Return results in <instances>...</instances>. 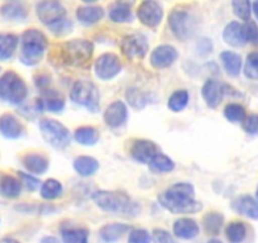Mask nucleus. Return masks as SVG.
I'll return each instance as SVG.
<instances>
[{"label":"nucleus","instance_id":"1","mask_svg":"<svg viewBox=\"0 0 258 243\" xmlns=\"http://www.w3.org/2000/svg\"><path fill=\"white\" fill-rule=\"evenodd\" d=\"M158 202L173 214H195L203 204L195 200V189L190 183H176L158 197Z\"/></svg>","mask_w":258,"mask_h":243},{"label":"nucleus","instance_id":"2","mask_svg":"<svg viewBox=\"0 0 258 243\" xmlns=\"http://www.w3.org/2000/svg\"><path fill=\"white\" fill-rule=\"evenodd\" d=\"M93 200L101 210L114 214L133 215L138 212L137 205L123 192L96 190L93 194Z\"/></svg>","mask_w":258,"mask_h":243},{"label":"nucleus","instance_id":"3","mask_svg":"<svg viewBox=\"0 0 258 243\" xmlns=\"http://www.w3.org/2000/svg\"><path fill=\"white\" fill-rule=\"evenodd\" d=\"M48 42L46 36L38 29H27L22 36V63L27 66H34L41 63Z\"/></svg>","mask_w":258,"mask_h":243},{"label":"nucleus","instance_id":"4","mask_svg":"<svg viewBox=\"0 0 258 243\" xmlns=\"http://www.w3.org/2000/svg\"><path fill=\"white\" fill-rule=\"evenodd\" d=\"M94 53V46L86 39H71L61 46L59 57L66 66L85 68L90 63Z\"/></svg>","mask_w":258,"mask_h":243},{"label":"nucleus","instance_id":"5","mask_svg":"<svg viewBox=\"0 0 258 243\" xmlns=\"http://www.w3.org/2000/svg\"><path fill=\"white\" fill-rule=\"evenodd\" d=\"M28 95V88L23 79L14 71H7L0 78V99L9 104L23 103Z\"/></svg>","mask_w":258,"mask_h":243},{"label":"nucleus","instance_id":"6","mask_svg":"<svg viewBox=\"0 0 258 243\" xmlns=\"http://www.w3.org/2000/svg\"><path fill=\"white\" fill-rule=\"evenodd\" d=\"M70 99L78 105L90 110L91 113H96L100 108V94H99L98 88L91 81H76L71 88Z\"/></svg>","mask_w":258,"mask_h":243},{"label":"nucleus","instance_id":"7","mask_svg":"<svg viewBox=\"0 0 258 243\" xmlns=\"http://www.w3.org/2000/svg\"><path fill=\"white\" fill-rule=\"evenodd\" d=\"M39 130L44 141L56 150H64L71 143L68 128L54 119H42L39 122Z\"/></svg>","mask_w":258,"mask_h":243},{"label":"nucleus","instance_id":"8","mask_svg":"<svg viewBox=\"0 0 258 243\" xmlns=\"http://www.w3.org/2000/svg\"><path fill=\"white\" fill-rule=\"evenodd\" d=\"M168 26L175 34L176 38L186 41L195 32V21L187 11L182 8H176L168 16Z\"/></svg>","mask_w":258,"mask_h":243},{"label":"nucleus","instance_id":"9","mask_svg":"<svg viewBox=\"0 0 258 243\" xmlns=\"http://www.w3.org/2000/svg\"><path fill=\"white\" fill-rule=\"evenodd\" d=\"M94 71L96 78L103 81L111 80L121 71V61L118 54L106 52L99 56L94 64Z\"/></svg>","mask_w":258,"mask_h":243},{"label":"nucleus","instance_id":"10","mask_svg":"<svg viewBox=\"0 0 258 243\" xmlns=\"http://www.w3.org/2000/svg\"><path fill=\"white\" fill-rule=\"evenodd\" d=\"M121 53L129 59H141L147 54L148 42L142 33L126 34L120 41Z\"/></svg>","mask_w":258,"mask_h":243},{"label":"nucleus","instance_id":"11","mask_svg":"<svg viewBox=\"0 0 258 243\" xmlns=\"http://www.w3.org/2000/svg\"><path fill=\"white\" fill-rule=\"evenodd\" d=\"M37 17L44 26L49 27L66 18V9L57 0H44L37 6Z\"/></svg>","mask_w":258,"mask_h":243},{"label":"nucleus","instance_id":"12","mask_svg":"<svg viewBox=\"0 0 258 243\" xmlns=\"http://www.w3.org/2000/svg\"><path fill=\"white\" fill-rule=\"evenodd\" d=\"M137 17L143 26L155 28L162 22L163 9L156 0H143L137 9Z\"/></svg>","mask_w":258,"mask_h":243},{"label":"nucleus","instance_id":"13","mask_svg":"<svg viewBox=\"0 0 258 243\" xmlns=\"http://www.w3.org/2000/svg\"><path fill=\"white\" fill-rule=\"evenodd\" d=\"M177 51L171 44H161V46L156 47L151 53V65L155 69H167L171 65L175 64L177 59Z\"/></svg>","mask_w":258,"mask_h":243},{"label":"nucleus","instance_id":"14","mask_svg":"<svg viewBox=\"0 0 258 243\" xmlns=\"http://www.w3.org/2000/svg\"><path fill=\"white\" fill-rule=\"evenodd\" d=\"M126 119H128V109L120 100L113 101L104 111V122L110 128L121 127L125 125Z\"/></svg>","mask_w":258,"mask_h":243},{"label":"nucleus","instance_id":"15","mask_svg":"<svg viewBox=\"0 0 258 243\" xmlns=\"http://www.w3.org/2000/svg\"><path fill=\"white\" fill-rule=\"evenodd\" d=\"M158 152L160 151L157 145L150 140H137L131 147V156L137 162L147 163V165Z\"/></svg>","mask_w":258,"mask_h":243},{"label":"nucleus","instance_id":"16","mask_svg":"<svg viewBox=\"0 0 258 243\" xmlns=\"http://www.w3.org/2000/svg\"><path fill=\"white\" fill-rule=\"evenodd\" d=\"M23 125L13 114L6 113L0 115V133L8 140H17L23 135Z\"/></svg>","mask_w":258,"mask_h":243},{"label":"nucleus","instance_id":"17","mask_svg":"<svg viewBox=\"0 0 258 243\" xmlns=\"http://www.w3.org/2000/svg\"><path fill=\"white\" fill-rule=\"evenodd\" d=\"M36 105L39 111L48 110L51 113H61L64 108V99L57 91L47 90L41 98L37 99Z\"/></svg>","mask_w":258,"mask_h":243},{"label":"nucleus","instance_id":"18","mask_svg":"<svg viewBox=\"0 0 258 243\" xmlns=\"http://www.w3.org/2000/svg\"><path fill=\"white\" fill-rule=\"evenodd\" d=\"M223 93H224V86L219 81L214 80V79H209V80L205 81L204 86L202 89L203 99L205 100L207 105L213 109L217 108L220 104Z\"/></svg>","mask_w":258,"mask_h":243},{"label":"nucleus","instance_id":"19","mask_svg":"<svg viewBox=\"0 0 258 243\" xmlns=\"http://www.w3.org/2000/svg\"><path fill=\"white\" fill-rule=\"evenodd\" d=\"M232 208L234 212L243 217L258 220V200L249 195H242V197L237 198L232 203Z\"/></svg>","mask_w":258,"mask_h":243},{"label":"nucleus","instance_id":"20","mask_svg":"<svg viewBox=\"0 0 258 243\" xmlns=\"http://www.w3.org/2000/svg\"><path fill=\"white\" fill-rule=\"evenodd\" d=\"M173 234L181 239H192L199 234V225L190 218H180L173 223Z\"/></svg>","mask_w":258,"mask_h":243},{"label":"nucleus","instance_id":"21","mask_svg":"<svg viewBox=\"0 0 258 243\" xmlns=\"http://www.w3.org/2000/svg\"><path fill=\"white\" fill-rule=\"evenodd\" d=\"M223 39L225 43L233 47H243L247 44L243 33V24H240L239 22H230L229 24H227L223 32Z\"/></svg>","mask_w":258,"mask_h":243},{"label":"nucleus","instance_id":"22","mask_svg":"<svg viewBox=\"0 0 258 243\" xmlns=\"http://www.w3.org/2000/svg\"><path fill=\"white\" fill-rule=\"evenodd\" d=\"M104 17V9L101 7H94L88 4L85 7H79L76 9V18L85 26H93L99 23Z\"/></svg>","mask_w":258,"mask_h":243},{"label":"nucleus","instance_id":"23","mask_svg":"<svg viewBox=\"0 0 258 243\" xmlns=\"http://www.w3.org/2000/svg\"><path fill=\"white\" fill-rule=\"evenodd\" d=\"M22 181L12 175H3L0 177V195L8 198V199H16L21 195Z\"/></svg>","mask_w":258,"mask_h":243},{"label":"nucleus","instance_id":"24","mask_svg":"<svg viewBox=\"0 0 258 243\" xmlns=\"http://www.w3.org/2000/svg\"><path fill=\"white\" fill-rule=\"evenodd\" d=\"M23 166L29 171L31 173H36V175H42L48 170V160L46 156L41 155V153H27L22 160Z\"/></svg>","mask_w":258,"mask_h":243},{"label":"nucleus","instance_id":"25","mask_svg":"<svg viewBox=\"0 0 258 243\" xmlns=\"http://www.w3.org/2000/svg\"><path fill=\"white\" fill-rule=\"evenodd\" d=\"M223 68L229 76H238L242 70V57L233 51H224L220 53Z\"/></svg>","mask_w":258,"mask_h":243},{"label":"nucleus","instance_id":"26","mask_svg":"<svg viewBox=\"0 0 258 243\" xmlns=\"http://www.w3.org/2000/svg\"><path fill=\"white\" fill-rule=\"evenodd\" d=\"M74 168L80 176L89 177L98 171L99 162L91 156H79L74 161Z\"/></svg>","mask_w":258,"mask_h":243},{"label":"nucleus","instance_id":"27","mask_svg":"<svg viewBox=\"0 0 258 243\" xmlns=\"http://www.w3.org/2000/svg\"><path fill=\"white\" fill-rule=\"evenodd\" d=\"M129 230H131V227L128 224H124V223H111V224L104 225L99 233H100V237L103 240H105V242H114V240L120 239Z\"/></svg>","mask_w":258,"mask_h":243},{"label":"nucleus","instance_id":"28","mask_svg":"<svg viewBox=\"0 0 258 243\" xmlns=\"http://www.w3.org/2000/svg\"><path fill=\"white\" fill-rule=\"evenodd\" d=\"M19 38L16 34L3 33L0 34V61H7L16 52Z\"/></svg>","mask_w":258,"mask_h":243},{"label":"nucleus","instance_id":"29","mask_svg":"<svg viewBox=\"0 0 258 243\" xmlns=\"http://www.w3.org/2000/svg\"><path fill=\"white\" fill-rule=\"evenodd\" d=\"M0 14L7 19V21H24L27 17V11L23 4L17 3L12 0L11 3L4 4L0 8Z\"/></svg>","mask_w":258,"mask_h":243},{"label":"nucleus","instance_id":"30","mask_svg":"<svg viewBox=\"0 0 258 243\" xmlns=\"http://www.w3.org/2000/svg\"><path fill=\"white\" fill-rule=\"evenodd\" d=\"M76 142L83 146H94L99 141V132L94 127L90 126H84L78 128L74 135Z\"/></svg>","mask_w":258,"mask_h":243},{"label":"nucleus","instance_id":"31","mask_svg":"<svg viewBox=\"0 0 258 243\" xmlns=\"http://www.w3.org/2000/svg\"><path fill=\"white\" fill-rule=\"evenodd\" d=\"M109 18L114 23H126L131 22L133 18L132 11L129 4L124 3H116L109 11Z\"/></svg>","mask_w":258,"mask_h":243},{"label":"nucleus","instance_id":"32","mask_svg":"<svg viewBox=\"0 0 258 243\" xmlns=\"http://www.w3.org/2000/svg\"><path fill=\"white\" fill-rule=\"evenodd\" d=\"M151 171L155 173H167L175 168V162L168 156L158 152L148 163Z\"/></svg>","mask_w":258,"mask_h":243},{"label":"nucleus","instance_id":"33","mask_svg":"<svg viewBox=\"0 0 258 243\" xmlns=\"http://www.w3.org/2000/svg\"><path fill=\"white\" fill-rule=\"evenodd\" d=\"M224 223V218L220 213L210 212L203 218V227L208 234H218Z\"/></svg>","mask_w":258,"mask_h":243},{"label":"nucleus","instance_id":"34","mask_svg":"<svg viewBox=\"0 0 258 243\" xmlns=\"http://www.w3.org/2000/svg\"><path fill=\"white\" fill-rule=\"evenodd\" d=\"M63 193V187L56 178H48L41 187V197L46 200H54Z\"/></svg>","mask_w":258,"mask_h":243},{"label":"nucleus","instance_id":"35","mask_svg":"<svg viewBox=\"0 0 258 243\" xmlns=\"http://www.w3.org/2000/svg\"><path fill=\"white\" fill-rule=\"evenodd\" d=\"M61 237L66 243H86L89 232L84 228H66L61 230Z\"/></svg>","mask_w":258,"mask_h":243},{"label":"nucleus","instance_id":"36","mask_svg":"<svg viewBox=\"0 0 258 243\" xmlns=\"http://www.w3.org/2000/svg\"><path fill=\"white\" fill-rule=\"evenodd\" d=\"M225 235L229 242H242L247 235V227L242 222H232L225 228Z\"/></svg>","mask_w":258,"mask_h":243},{"label":"nucleus","instance_id":"37","mask_svg":"<svg viewBox=\"0 0 258 243\" xmlns=\"http://www.w3.org/2000/svg\"><path fill=\"white\" fill-rule=\"evenodd\" d=\"M188 103V93L186 90H176L172 95L168 99L167 106L170 110L178 113V111L183 110Z\"/></svg>","mask_w":258,"mask_h":243},{"label":"nucleus","instance_id":"38","mask_svg":"<svg viewBox=\"0 0 258 243\" xmlns=\"http://www.w3.org/2000/svg\"><path fill=\"white\" fill-rule=\"evenodd\" d=\"M233 13L240 21H249L252 16V4L250 0H232Z\"/></svg>","mask_w":258,"mask_h":243},{"label":"nucleus","instance_id":"39","mask_svg":"<svg viewBox=\"0 0 258 243\" xmlns=\"http://www.w3.org/2000/svg\"><path fill=\"white\" fill-rule=\"evenodd\" d=\"M224 115L232 123H240L245 118V109L240 104L230 103L224 108Z\"/></svg>","mask_w":258,"mask_h":243},{"label":"nucleus","instance_id":"40","mask_svg":"<svg viewBox=\"0 0 258 243\" xmlns=\"http://www.w3.org/2000/svg\"><path fill=\"white\" fill-rule=\"evenodd\" d=\"M244 75L250 80H258V52H252L247 56Z\"/></svg>","mask_w":258,"mask_h":243},{"label":"nucleus","instance_id":"41","mask_svg":"<svg viewBox=\"0 0 258 243\" xmlns=\"http://www.w3.org/2000/svg\"><path fill=\"white\" fill-rule=\"evenodd\" d=\"M243 33L247 43L258 46V26L253 21H247L243 24Z\"/></svg>","mask_w":258,"mask_h":243},{"label":"nucleus","instance_id":"42","mask_svg":"<svg viewBox=\"0 0 258 243\" xmlns=\"http://www.w3.org/2000/svg\"><path fill=\"white\" fill-rule=\"evenodd\" d=\"M126 99L131 103V105H133L135 108L140 109L147 104V98H146L145 94L142 91H140L138 89H128L126 90Z\"/></svg>","mask_w":258,"mask_h":243},{"label":"nucleus","instance_id":"43","mask_svg":"<svg viewBox=\"0 0 258 243\" xmlns=\"http://www.w3.org/2000/svg\"><path fill=\"white\" fill-rule=\"evenodd\" d=\"M128 240L131 243H148L152 240V237L146 229L137 228V229H131Z\"/></svg>","mask_w":258,"mask_h":243},{"label":"nucleus","instance_id":"44","mask_svg":"<svg viewBox=\"0 0 258 243\" xmlns=\"http://www.w3.org/2000/svg\"><path fill=\"white\" fill-rule=\"evenodd\" d=\"M48 28L51 29L52 33L56 34V36H63V34L70 33L71 29H73V23L64 18V19H62V21H59V22H57V23L49 26Z\"/></svg>","mask_w":258,"mask_h":243},{"label":"nucleus","instance_id":"45","mask_svg":"<svg viewBox=\"0 0 258 243\" xmlns=\"http://www.w3.org/2000/svg\"><path fill=\"white\" fill-rule=\"evenodd\" d=\"M243 130L248 135H257L258 133V114H250L245 116L243 120Z\"/></svg>","mask_w":258,"mask_h":243},{"label":"nucleus","instance_id":"46","mask_svg":"<svg viewBox=\"0 0 258 243\" xmlns=\"http://www.w3.org/2000/svg\"><path fill=\"white\" fill-rule=\"evenodd\" d=\"M19 178H21L22 181V185H23L24 188H26L28 192H34V190L38 188L39 185V181L37 180L34 176L29 175V173H24V172H19Z\"/></svg>","mask_w":258,"mask_h":243},{"label":"nucleus","instance_id":"47","mask_svg":"<svg viewBox=\"0 0 258 243\" xmlns=\"http://www.w3.org/2000/svg\"><path fill=\"white\" fill-rule=\"evenodd\" d=\"M152 234H153L152 239L156 240V242L168 243V242H172L173 240V238L171 237V234L167 232V230L160 229V228H156V229H153Z\"/></svg>","mask_w":258,"mask_h":243},{"label":"nucleus","instance_id":"48","mask_svg":"<svg viewBox=\"0 0 258 243\" xmlns=\"http://www.w3.org/2000/svg\"><path fill=\"white\" fill-rule=\"evenodd\" d=\"M252 12H253V13H254L255 18L258 19V0H255L254 3H253V6H252Z\"/></svg>","mask_w":258,"mask_h":243},{"label":"nucleus","instance_id":"49","mask_svg":"<svg viewBox=\"0 0 258 243\" xmlns=\"http://www.w3.org/2000/svg\"><path fill=\"white\" fill-rule=\"evenodd\" d=\"M42 242H57L56 238H52V237H46L42 239Z\"/></svg>","mask_w":258,"mask_h":243},{"label":"nucleus","instance_id":"50","mask_svg":"<svg viewBox=\"0 0 258 243\" xmlns=\"http://www.w3.org/2000/svg\"><path fill=\"white\" fill-rule=\"evenodd\" d=\"M118 3H124V4H132L135 3L136 0H116Z\"/></svg>","mask_w":258,"mask_h":243},{"label":"nucleus","instance_id":"51","mask_svg":"<svg viewBox=\"0 0 258 243\" xmlns=\"http://www.w3.org/2000/svg\"><path fill=\"white\" fill-rule=\"evenodd\" d=\"M81 2H84L85 4H93L95 2H98V0H81Z\"/></svg>","mask_w":258,"mask_h":243},{"label":"nucleus","instance_id":"52","mask_svg":"<svg viewBox=\"0 0 258 243\" xmlns=\"http://www.w3.org/2000/svg\"><path fill=\"white\" fill-rule=\"evenodd\" d=\"M255 198H257V200H258V187H257V190H255Z\"/></svg>","mask_w":258,"mask_h":243}]
</instances>
